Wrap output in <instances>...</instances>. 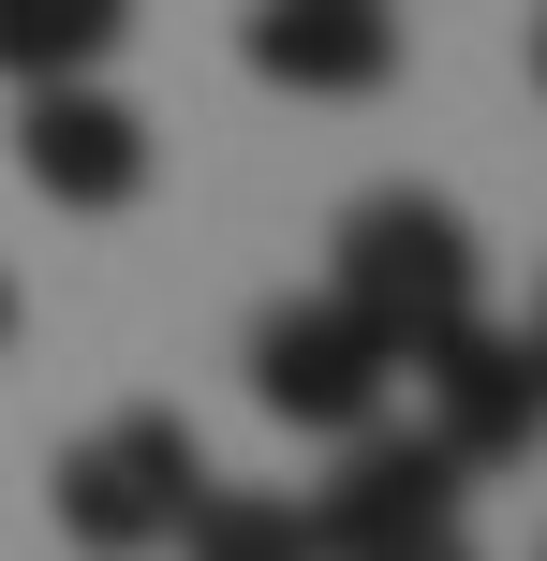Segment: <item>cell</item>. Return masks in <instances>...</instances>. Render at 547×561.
I'll return each instance as SVG.
<instances>
[{
	"label": "cell",
	"mask_w": 547,
	"mask_h": 561,
	"mask_svg": "<svg viewBox=\"0 0 547 561\" xmlns=\"http://www.w3.org/2000/svg\"><path fill=\"white\" fill-rule=\"evenodd\" d=\"M326 296L355 310V325L385 340V355H430L444 325H474V310H489V252H474V222L444 193H355L341 207V237H326Z\"/></svg>",
	"instance_id": "cell-1"
},
{
	"label": "cell",
	"mask_w": 547,
	"mask_h": 561,
	"mask_svg": "<svg viewBox=\"0 0 547 561\" xmlns=\"http://www.w3.org/2000/svg\"><path fill=\"white\" fill-rule=\"evenodd\" d=\"M207 444L163 414V399H134V414H104L89 444H59V533H75L89 561H148V547H178L193 533V503H207Z\"/></svg>",
	"instance_id": "cell-2"
},
{
	"label": "cell",
	"mask_w": 547,
	"mask_h": 561,
	"mask_svg": "<svg viewBox=\"0 0 547 561\" xmlns=\"http://www.w3.org/2000/svg\"><path fill=\"white\" fill-rule=\"evenodd\" d=\"M385 385H400V355H385L341 296H282V310L252 325V399H266L282 428L355 444V428H385Z\"/></svg>",
	"instance_id": "cell-3"
},
{
	"label": "cell",
	"mask_w": 547,
	"mask_h": 561,
	"mask_svg": "<svg viewBox=\"0 0 547 561\" xmlns=\"http://www.w3.org/2000/svg\"><path fill=\"white\" fill-rule=\"evenodd\" d=\"M459 488H474V473L430 444V428H355L341 473L311 488V561H371V547L444 533V517H459Z\"/></svg>",
	"instance_id": "cell-4"
},
{
	"label": "cell",
	"mask_w": 547,
	"mask_h": 561,
	"mask_svg": "<svg viewBox=\"0 0 547 561\" xmlns=\"http://www.w3.org/2000/svg\"><path fill=\"white\" fill-rule=\"evenodd\" d=\"M414 399H430V444L459 458V473H503V458H533V428H547V369L518 355V325H489V310L414 355Z\"/></svg>",
	"instance_id": "cell-5"
},
{
	"label": "cell",
	"mask_w": 547,
	"mask_h": 561,
	"mask_svg": "<svg viewBox=\"0 0 547 561\" xmlns=\"http://www.w3.org/2000/svg\"><path fill=\"white\" fill-rule=\"evenodd\" d=\"M15 163H30V193H45V207L104 222V207L148 193V118L118 104V89L59 75V89H30V104H15Z\"/></svg>",
	"instance_id": "cell-6"
},
{
	"label": "cell",
	"mask_w": 547,
	"mask_h": 561,
	"mask_svg": "<svg viewBox=\"0 0 547 561\" xmlns=\"http://www.w3.org/2000/svg\"><path fill=\"white\" fill-rule=\"evenodd\" d=\"M237 59L266 89H296V104H371L400 75V15L385 0H252L237 15Z\"/></svg>",
	"instance_id": "cell-7"
},
{
	"label": "cell",
	"mask_w": 547,
	"mask_h": 561,
	"mask_svg": "<svg viewBox=\"0 0 547 561\" xmlns=\"http://www.w3.org/2000/svg\"><path fill=\"white\" fill-rule=\"evenodd\" d=\"M134 30V0H0V75L15 89H59Z\"/></svg>",
	"instance_id": "cell-8"
},
{
	"label": "cell",
	"mask_w": 547,
	"mask_h": 561,
	"mask_svg": "<svg viewBox=\"0 0 547 561\" xmlns=\"http://www.w3.org/2000/svg\"><path fill=\"white\" fill-rule=\"evenodd\" d=\"M178 561H311V503H266V488H207Z\"/></svg>",
	"instance_id": "cell-9"
},
{
	"label": "cell",
	"mask_w": 547,
	"mask_h": 561,
	"mask_svg": "<svg viewBox=\"0 0 547 561\" xmlns=\"http://www.w3.org/2000/svg\"><path fill=\"white\" fill-rule=\"evenodd\" d=\"M371 561H474V547H459V517H444V533H414V547H371Z\"/></svg>",
	"instance_id": "cell-10"
},
{
	"label": "cell",
	"mask_w": 547,
	"mask_h": 561,
	"mask_svg": "<svg viewBox=\"0 0 547 561\" xmlns=\"http://www.w3.org/2000/svg\"><path fill=\"white\" fill-rule=\"evenodd\" d=\"M518 355H533V369H547V280H533V325H518Z\"/></svg>",
	"instance_id": "cell-11"
},
{
	"label": "cell",
	"mask_w": 547,
	"mask_h": 561,
	"mask_svg": "<svg viewBox=\"0 0 547 561\" xmlns=\"http://www.w3.org/2000/svg\"><path fill=\"white\" fill-rule=\"evenodd\" d=\"M0 340H15V266H0Z\"/></svg>",
	"instance_id": "cell-12"
},
{
	"label": "cell",
	"mask_w": 547,
	"mask_h": 561,
	"mask_svg": "<svg viewBox=\"0 0 547 561\" xmlns=\"http://www.w3.org/2000/svg\"><path fill=\"white\" fill-rule=\"evenodd\" d=\"M533 89H547V15H533Z\"/></svg>",
	"instance_id": "cell-13"
}]
</instances>
